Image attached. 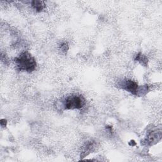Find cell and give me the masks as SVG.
I'll return each instance as SVG.
<instances>
[{
	"instance_id": "6da1fadb",
	"label": "cell",
	"mask_w": 162,
	"mask_h": 162,
	"mask_svg": "<svg viewBox=\"0 0 162 162\" xmlns=\"http://www.w3.org/2000/svg\"><path fill=\"white\" fill-rule=\"evenodd\" d=\"M15 62L18 69L27 72H32L36 69V62L29 53L24 52L15 58Z\"/></svg>"
},
{
	"instance_id": "7a4b0ae2",
	"label": "cell",
	"mask_w": 162,
	"mask_h": 162,
	"mask_svg": "<svg viewBox=\"0 0 162 162\" xmlns=\"http://www.w3.org/2000/svg\"><path fill=\"white\" fill-rule=\"evenodd\" d=\"M84 105V99L82 96L72 95L68 96L65 99L63 107L65 110H75L80 109Z\"/></svg>"
},
{
	"instance_id": "3957f363",
	"label": "cell",
	"mask_w": 162,
	"mask_h": 162,
	"mask_svg": "<svg viewBox=\"0 0 162 162\" xmlns=\"http://www.w3.org/2000/svg\"><path fill=\"white\" fill-rule=\"evenodd\" d=\"M120 86H121L122 89L132 93L134 95L138 96V92L139 87L138 84V83L135 82V81L130 79L124 80L122 81V83L120 84Z\"/></svg>"
},
{
	"instance_id": "277c9868",
	"label": "cell",
	"mask_w": 162,
	"mask_h": 162,
	"mask_svg": "<svg viewBox=\"0 0 162 162\" xmlns=\"http://www.w3.org/2000/svg\"><path fill=\"white\" fill-rule=\"evenodd\" d=\"M31 3H32V6L34 10L37 12L41 11L45 7V3L42 1H37V0H36V1H32Z\"/></svg>"
},
{
	"instance_id": "5b68a950",
	"label": "cell",
	"mask_w": 162,
	"mask_h": 162,
	"mask_svg": "<svg viewBox=\"0 0 162 162\" xmlns=\"http://www.w3.org/2000/svg\"><path fill=\"white\" fill-rule=\"evenodd\" d=\"M135 60L139 61L141 65H144V67H146L148 65V60L147 57L145 55L141 54V53H139L138 55H136L135 57Z\"/></svg>"
},
{
	"instance_id": "8992f818",
	"label": "cell",
	"mask_w": 162,
	"mask_h": 162,
	"mask_svg": "<svg viewBox=\"0 0 162 162\" xmlns=\"http://www.w3.org/2000/svg\"><path fill=\"white\" fill-rule=\"evenodd\" d=\"M92 146H93V144L92 142L88 143V144H86V147H84V151L82 152L83 154L82 155V157H85V156L88 155L90 153V151L92 150V148H93Z\"/></svg>"
},
{
	"instance_id": "52a82bcc",
	"label": "cell",
	"mask_w": 162,
	"mask_h": 162,
	"mask_svg": "<svg viewBox=\"0 0 162 162\" xmlns=\"http://www.w3.org/2000/svg\"><path fill=\"white\" fill-rule=\"evenodd\" d=\"M157 140L158 141V134L157 133H155L154 132H152L148 137V142H155Z\"/></svg>"
},
{
	"instance_id": "ba28073f",
	"label": "cell",
	"mask_w": 162,
	"mask_h": 162,
	"mask_svg": "<svg viewBox=\"0 0 162 162\" xmlns=\"http://www.w3.org/2000/svg\"><path fill=\"white\" fill-rule=\"evenodd\" d=\"M61 49L63 51H67L68 49V46L67 44H66V43H63V44L61 45Z\"/></svg>"
},
{
	"instance_id": "9c48e42d",
	"label": "cell",
	"mask_w": 162,
	"mask_h": 162,
	"mask_svg": "<svg viewBox=\"0 0 162 162\" xmlns=\"http://www.w3.org/2000/svg\"><path fill=\"white\" fill-rule=\"evenodd\" d=\"M7 122L5 119H1V127H5L7 126Z\"/></svg>"
},
{
	"instance_id": "30bf717a",
	"label": "cell",
	"mask_w": 162,
	"mask_h": 162,
	"mask_svg": "<svg viewBox=\"0 0 162 162\" xmlns=\"http://www.w3.org/2000/svg\"><path fill=\"white\" fill-rule=\"evenodd\" d=\"M136 144V142L134 141V140H132V141H130V142H129V145L130 146H135Z\"/></svg>"
}]
</instances>
